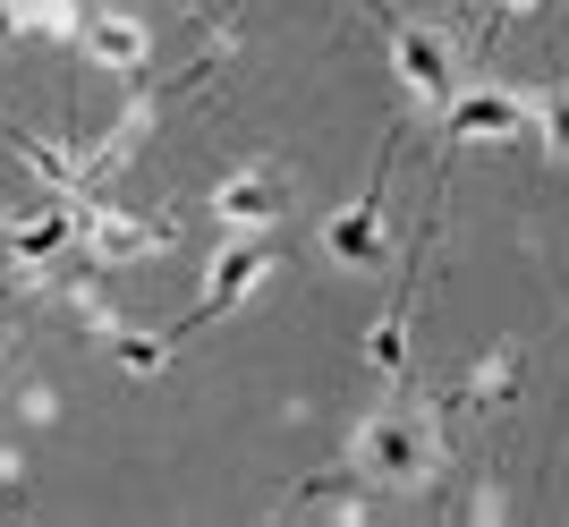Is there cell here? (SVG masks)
<instances>
[{"label":"cell","mask_w":569,"mask_h":527,"mask_svg":"<svg viewBox=\"0 0 569 527\" xmlns=\"http://www.w3.org/2000/svg\"><path fill=\"white\" fill-rule=\"evenodd\" d=\"M536 128H545V145H552V162H569V95H552L545 111H536Z\"/></svg>","instance_id":"8fae6325"},{"label":"cell","mask_w":569,"mask_h":527,"mask_svg":"<svg viewBox=\"0 0 569 527\" xmlns=\"http://www.w3.org/2000/svg\"><path fill=\"white\" fill-rule=\"evenodd\" d=\"M323 256H332V264H357V272H366V264H382V196H357L349 213L323 221Z\"/></svg>","instance_id":"ba28073f"},{"label":"cell","mask_w":569,"mask_h":527,"mask_svg":"<svg viewBox=\"0 0 569 527\" xmlns=\"http://www.w3.org/2000/svg\"><path fill=\"white\" fill-rule=\"evenodd\" d=\"M366 366H375L382 384H391V375L408 366V315H400V307H391V315L375 324V332H366Z\"/></svg>","instance_id":"9c48e42d"},{"label":"cell","mask_w":569,"mask_h":527,"mask_svg":"<svg viewBox=\"0 0 569 527\" xmlns=\"http://www.w3.org/2000/svg\"><path fill=\"white\" fill-rule=\"evenodd\" d=\"M349 459H357V477H375V485H391V494H408V485L433 477V459H442V426H433L426 408H375V417L357 426Z\"/></svg>","instance_id":"6da1fadb"},{"label":"cell","mask_w":569,"mask_h":527,"mask_svg":"<svg viewBox=\"0 0 569 527\" xmlns=\"http://www.w3.org/2000/svg\"><path fill=\"white\" fill-rule=\"evenodd\" d=\"M272 281V239L263 230H238V247H221L213 256V272H204V298H196V315L188 324H213V315H238L256 289Z\"/></svg>","instance_id":"277c9868"},{"label":"cell","mask_w":569,"mask_h":527,"mask_svg":"<svg viewBox=\"0 0 569 527\" xmlns=\"http://www.w3.org/2000/svg\"><path fill=\"white\" fill-rule=\"evenodd\" d=\"M281 205H289V196H281V170H272V162H247V170H230V179L213 188L221 230H272Z\"/></svg>","instance_id":"52a82bcc"},{"label":"cell","mask_w":569,"mask_h":527,"mask_svg":"<svg viewBox=\"0 0 569 527\" xmlns=\"http://www.w3.org/2000/svg\"><path fill=\"white\" fill-rule=\"evenodd\" d=\"M391 69H400V86L417 102H433V111L459 95V43L442 26H391Z\"/></svg>","instance_id":"7a4b0ae2"},{"label":"cell","mask_w":569,"mask_h":527,"mask_svg":"<svg viewBox=\"0 0 569 527\" xmlns=\"http://www.w3.org/2000/svg\"><path fill=\"white\" fill-rule=\"evenodd\" d=\"M468 391L476 400H510V391H519V349H493V358L468 375Z\"/></svg>","instance_id":"30bf717a"},{"label":"cell","mask_w":569,"mask_h":527,"mask_svg":"<svg viewBox=\"0 0 569 527\" xmlns=\"http://www.w3.org/2000/svg\"><path fill=\"white\" fill-rule=\"evenodd\" d=\"M77 256L86 264H144V256H162V230L102 205V196H77Z\"/></svg>","instance_id":"5b68a950"},{"label":"cell","mask_w":569,"mask_h":527,"mask_svg":"<svg viewBox=\"0 0 569 527\" xmlns=\"http://www.w3.org/2000/svg\"><path fill=\"white\" fill-rule=\"evenodd\" d=\"M527 9H545V0H493V9H485V34H493V26H519Z\"/></svg>","instance_id":"7c38bea8"},{"label":"cell","mask_w":569,"mask_h":527,"mask_svg":"<svg viewBox=\"0 0 569 527\" xmlns=\"http://www.w3.org/2000/svg\"><path fill=\"white\" fill-rule=\"evenodd\" d=\"M77 43H86V60H94V69H144V60H153V26L144 18H128V9H86V18H77Z\"/></svg>","instance_id":"8992f818"},{"label":"cell","mask_w":569,"mask_h":527,"mask_svg":"<svg viewBox=\"0 0 569 527\" xmlns=\"http://www.w3.org/2000/svg\"><path fill=\"white\" fill-rule=\"evenodd\" d=\"M442 128H451V145H510L536 128V102L510 95V86H468V95L442 102Z\"/></svg>","instance_id":"3957f363"}]
</instances>
